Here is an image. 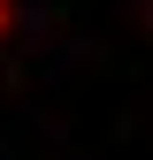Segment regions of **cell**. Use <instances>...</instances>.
<instances>
[{"instance_id": "cell-1", "label": "cell", "mask_w": 153, "mask_h": 160, "mask_svg": "<svg viewBox=\"0 0 153 160\" xmlns=\"http://www.w3.org/2000/svg\"><path fill=\"white\" fill-rule=\"evenodd\" d=\"M8 23H15V8H8V0H0V31H8Z\"/></svg>"}]
</instances>
